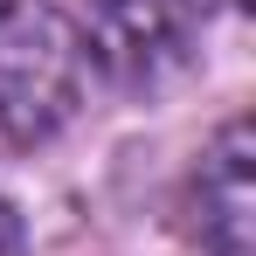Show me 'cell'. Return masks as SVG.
I'll use <instances>...</instances> for the list:
<instances>
[{
  "instance_id": "cell-4",
  "label": "cell",
  "mask_w": 256,
  "mask_h": 256,
  "mask_svg": "<svg viewBox=\"0 0 256 256\" xmlns=\"http://www.w3.org/2000/svg\"><path fill=\"white\" fill-rule=\"evenodd\" d=\"M0 256H21V214L0 201Z\"/></svg>"
},
{
  "instance_id": "cell-2",
  "label": "cell",
  "mask_w": 256,
  "mask_h": 256,
  "mask_svg": "<svg viewBox=\"0 0 256 256\" xmlns=\"http://www.w3.org/2000/svg\"><path fill=\"white\" fill-rule=\"evenodd\" d=\"M214 21V0H97L90 14V62L125 90H152L194 62Z\"/></svg>"
},
{
  "instance_id": "cell-3",
  "label": "cell",
  "mask_w": 256,
  "mask_h": 256,
  "mask_svg": "<svg viewBox=\"0 0 256 256\" xmlns=\"http://www.w3.org/2000/svg\"><path fill=\"white\" fill-rule=\"evenodd\" d=\"M187 214L208 256H256V138L250 125H222L187 180Z\"/></svg>"
},
{
  "instance_id": "cell-1",
  "label": "cell",
  "mask_w": 256,
  "mask_h": 256,
  "mask_svg": "<svg viewBox=\"0 0 256 256\" xmlns=\"http://www.w3.org/2000/svg\"><path fill=\"white\" fill-rule=\"evenodd\" d=\"M90 48L84 28L48 0L0 7V132L14 146H42L84 111Z\"/></svg>"
}]
</instances>
